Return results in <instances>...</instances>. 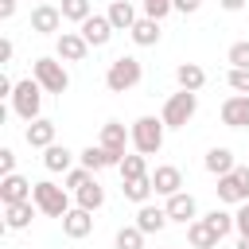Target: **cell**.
Returning a JSON list of instances; mask_svg holds the SVG:
<instances>
[{"label":"cell","instance_id":"f546056e","mask_svg":"<svg viewBox=\"0 0 249 249\" xmlns=\"http://www.w3.org/2000/svg\"><path fill=\"white\" fill-rule=\"evenodd\" d=\"M58 8H62V19H70V23H78V27H82V23H86V19L93 16L89 0H62Z\"/></svg>","mask_w":249,"mask_h":249},{"label":"cell","instance_id":"cb8c5ba5","mask_svg":"<svg viewBox=\"0 0 249 249\" xmlns=\"http://www.w3.org/2000/svg\"><path fill=\"white\" fill-rule=\"evenodd\" d=\"M78 163H82V167H89L93 175H97V171H105V167H117V160H113V156H109L101 144H89V148H82V152H78Z\"/></svg>","mask_w":249,"mask_h":249},{"label":"cell","instance_id":"ee69618b","mask_svg":"<svg viewBox=\"0 0 249 249\" xmlns=\"http://www.w3.org/2000/svg\"><path fill=\"white\" fill-rule=\"evenodd\" d=\"M171 249H183V245H171Z\"/></svg>","mask_w":249,"mask_h":249},{"label":"cell","instance_id":"44dd1931","mask_svg":"<svg viewBox=\"0 0 249 249\" xmlns=\"http://www.w3.org/2000/svg\"><path fill=\"white\" fill-rule=\"evenodd\" d=\"M35 210H39V206H35L31 198H27V202H8V206H4V226H8V230H27L31 218H35Z\"/></svg>","mask_w":249,"mask_h":249},{"label":"cell","instance_id":"8fae6325","mask_svg":"<svg viewBox=\"0 0 249 249\" xmlns=\"http://www.w3.org/2000/svg\"><path fill=\"white\" fill-rule=\"evenodd\" d=\"M163 210H167V218L179 222V226H191V222L198 218V202H195V195H187V191L171 195V198L163 202Z\"/></svg>","mask_w":249,"mask_h":249},{"label":"cell","instance_id":"e575fe53","mask_svg":"<svg viewBox=\"0 0 249 249\" xmlns=\"http://www.w3.org/2000/svg\"><path fill=\"white\" fill-rule=\"evenodd\" d=\"M140 8H144L148 19H163V16L175 12V0H140Z\"/></svg>","mask_w":249,"mask_h":249},{"label":"cell","instance_id":"ba28073f","mask_svg":"<svg viewBox=\"0 0 249 249\" xmlns=\"http://www.w3.org/2000/svg\"><path fill=\"white\" fill-rule=\"evenodd\" d=\"M97 144H101V148H105V152L117 160V167H121V160L128 156L124 148L132 144V132H128L121 121H105V124H101V140H97Z\"/></svg>","mask_w":249,"mask_h":249},{"label":"cell","instance_id":"484cf974","mask_svg":"<svg viewBox=\"0 0 249 249\" xmlns=\"http://www.w3.org/2000/svg\"><path fill=\"white\" fill-rule=\"evenodd\" d=\"M128 35H132V43H136V47H156L163 31H160V19H148V16H140V19H136V27H132Z\"/></svg>","mask_w":249,"mask_h":249},{"label":"cell","instance_id":"7402d4cb","mask_svg":"<svg viewBox=\"0 0 249 249\" xmlns=\"http://www.w3.org/2000/svg\"><path fill=\"white\" fill-rule=\"evenodd\" d=\"M43 167L54 171V175H58V171L66 175V171H74V152H70L66 144H51V148L43 152Z\"/></svg>","mask_w":249,"mask_h":249},{"label":"cell","instance_id":"4fadbf2b","mask_svg":"<svg viewBox=\"0 0 249 249\" xmlns=\"http://www.w3.org/2000/svg\"><path fill=\"white\" fill-rule=\"evenodd\" d=\"M152 187H156V195L171 198V195L183 191V171H179L175 163H160V167L152 171Z\"/></svg>","mask_w":249,"mask_h":249},{"label":"cell","instance_id":"d6a6232c","mask_svg":"<svg viewBox=\"0 0 249 249\" xmlns=\"http://www.w3.org/2000/svg\"><path fill=\"white\" fill-rule=\"evenodd\" d=\"M226 62H230V70H249V39H237L226 51Z\"/></svg>","mask_w":249,"mask_h":249},{"label":"cell","instance_id":"ac0fdd59","mask_svg":"<svg viewBox=\"0 0 249 249\" xmlns=\"http://www.w3.org/2000/svg\"><path fill=\"white\" fill-rule=\"evenodd\" d=\"M105 16H109L113 31H132V27H136V19H140V16H136V4H132V0H113Z\"/></svg>","mask_w":249,"mask_h":249},{"label":"cell","instance_id":"74e56055","mask_svg":"<svg viewBox=\"0 0 249 249\" xmlns=\"http://www.w3.org/2000/svg\"><path fill=\"white\" fill-rule=\"evenodd\" d=\"M4 175H16V152L12 148H0V179Z\"/></svg>","mask_w":249,"mask_h":249},{"label":"cell","instance_id":"b9f144b4","mask_svg":"<svg viewBox=\"0 0 249 249\" xmlns=\"http://www.w3.org/2000/svg\"><path fill=\"white\" fill-rule=\"evenodd\" d=\"M218 4H222L226 12H241V8H245V0H218Z\"/></svg>","mask_w":249,"mask_h":249},{"label":"cell","instance_id":"e0dca14e","mask_svg":"<svg viewBox=\"0 0 249 249\" xmlns=\"http://www.w3.org/2000/svg\"><path fill=\"white\" fill-rule=\"evenodd\" d=\"M31 191H35V183H27L23 175H4V179H0V202H4V206H8V202H27Z\"/></svg>","mask_w":249,"mask_h":249},{"label":"cell","instance_id":"8992f818","mask_svg":"<svg viewBox=\"0 0 249 249\" xmlns=\"http://www.w3.org/2000/svg\"><path fill=\"white\" fill-rule=\"evenodd\" d=\"M195 113H198V93H187V89H179V93H171V97L163 101V113H160V121H163L167 128H187V124L195 121Z\"/></svg>","mask_w":249,"mask_h":249},{"label":"cell","instance_id":"7bdbcfd3","mask_svg":"<svg viewBox=\"0 0 249 249\" xmlns=\"http://www.w3.org/2000/svg\"><path fill=\"white\" fill-rule=\"evenodd\" d=\"M237 249H249V237H237Z\"/></svg>","mask_w":249,"mask_h":249},{"label":"cell","instance_id":"1f68e13d","mask_svg":"<svg viewBox=\"0 0 249 249\" xmlns=\"http://www.w3.org/2000/svg\"><path fill=\"white\" fill-rule=\"evenodd\" d=\"M144 237H148V233H140L136 226H121L113 245H117V249H144Z\"/></svg>","mask_w":249,"mask_h":249},{"label":"cell","instance_id":"ab89813d","mask_svg":"<svg viewBox=\"0 0 249 249\" xmlns=\"http://www.w3.org/2000/svg\"><path fill=\"white\" fill-rule=\"evenodd\" d=\"M12 54H16V43H12V39H4V43H0V62L8 66V62H12Z\"/></svg>","mask_w":249,"mask_h":249},{"label":"cell","instance_id":"4316f807","mask_svg":"<svg viewBox=\"0 0 249 249\" xmlns=\"http://www.w3.org/2000/svg\"><path fill=\"white\" fill-rule=\"evenodd\" d=\"M121 195H124L128 202L144 206V202L156 195V187H152V175H144V179H124V183H121Z\"/></svg>","mask_w":249,"mask_h":249},{"label":"cell","instance_id":"6da1fadb","mask_svg":"<svg viewBox=\"0 0 249 249\" xmlns=\"http://www.w3.org/2000/svg\"><path fill=\"white\" fill-rule=\"evenodd\" d=\"M140 78H144L140 58L121 54V58H113V62H109V70H105V89H109V93H128V89H136V86H140Z\"/></svg>","mask_w":249,"mask_h":249},{"label":"cell","instance_id":"f35d334b","mask_svg":"<svg viewBox=\"0 0 249 249\" xmlns=\"http://www.w3.org/2000/svg\"><path fill=\"white\" fill-rule=\"evenodd\" d=\"M202 8V0H175V12H183V16H195Z\"/></svg>","mask_w":249,"mask_h":249},{"label":"cell","instance_id":"d6986e66","mask_svg":"<svg viewBox=\"0 0 249 249\" xmlns=\"http://www.w3.org/2000/svg\"><path fill=\"white\" fill-rule=\"evenodd\" d=\"M175 82H179V89L198 93V89L206 86V70H202L198 62H179V66H175Z\"/></svg>","mask_w":249,"mask_h":249},{"label":"cell","instance_id":"3957f363","mask_svg":"<svg viewBox=\"0 0 249 249\" xmlns=\"http://www.w3.org/2000/svg\"><path fill=\"white\" fill-rule=\"evenodd\" d=\"M31 202L39 206V214H47V218H66L74 206H70V195H66V187H58V183H51V179H43V183H35V191H31Z\"/></svg>","mask_w":249,"mask_h":249},{"label":"cell","instance_id":"5bb4252c","mask_svg":"<svg viewBox=\"0 0 249 249\" xmlns=\"http://www.w3.org/2000/svg\"><path fill=\"white\" fill-rule=\"evenodd\" d=\"M167 222H171V218H167V210H163V206L144 202V206H136V222H132V226H136L140 233H148V237H152V233H160Z\"/></svg>","mask_w":249,"mask_h":249},{"label":"cell","instance_id":"8d00e7d4","mask_svg":"<svg viewBox=\"0 0 249 249\" xmlns=\"http://www.w3.org/2000/svg\"><path fill=\"white\" fill-rule=\"evenodd\" d=\"M233 230H237L241 237H249V202L237 206V214H233Z\"/></svg>","mask_w":249,"mask_h":249},{"label":"cell","instance_id":"277c9868","mask_svg":"<svg viewBox=\"0 0 249 249\" xmlns=\"http://www.w3.org/2000/svg\"><path fill=\"white\" fill-rule=\"evenodd\" d=\"M128 132H132V148H136L140 156H156V152L163 148V132H167V124H163L160 117H136Z\"/></svg>","mask_w":249,"mask_h":249},{"label":"cell","instance_id":"83f0119b","mask_svg":"<svg viewBox=\"0 0 249 249\" xmlns=\"http://www.w3.org/2000/svg\"><path fill=\"white\" fill-rule=\"evenodd\" d=\"M74 198H78V206H82V210H89V214H97V210L105 206V187H101V183L93 179V183H86V187H82V191H78Z\"/></svg>","mask_w":249,"mask_h":249},{"label":"cell","instance_id":"7c38bea8","mask_svg":"<svg viewBox=\"0 0 249 249\" xmlns=\"http://www.w3.org/2000/svg\"><path fill=\"white\" fill-rule=\"evenodd\" d=\"M218 113H222V124H226V128H249V97H245V93L226 97Z\"/></svg>","mask_w":249,"mask_h":249},{"label":"cell","instance_id":"30bf717a","mask_svg":"<svg viewBox=\"0 0 249 249\" xmlns=\"http://www.w3.org/2000/svg\"><path fill=\"white\" fill-rule=\"evenodd\" d=\"M62 27V8L58 4H35L31 8V31L35 35H58Z\"/></svg>","mask_w":249,"mask_h":249},{"label":"cell","instance_id":"ffe728a7","mask_svg":"<svg viewBox=\"0 0 249 249\" xmlns=\"http://www.w3.org/2000/svg\"><path fill=\"white\" fill-rule=\"evenodd\" d=\"M23 140L31 144V148H51L54 144V121H47V117H39V121H31L27 128H23Z\"/></svg>","mask_w":249,"mask_h":249},{"label":"cell","instance_id":"4dcf8cb0","mask_svg":"<svg viewBox=\"0 0 249 249\" xmlns=\"http://www.w3.org/2000/svg\"><path fill=\"white\" fill-rule=\"evenodd\" d=\"M202 222H206V226H210L218 237H226V233L233 230V214H226V210H218V206H214L210 214H202Z\"/></svg>","mask_w":249,"mask_h":249},{"label":"cell","instance_id":"2e32d148","mask_svg":"<svg viewBox=\"0 0 249 249\" xmlns=\"http://www.w3.org/2000/svg\"><path fill=\"white\" fill-rule=\"evenodd\" d=\"M78 31H82V39H86L89 47H105V43L113 39V23H109V16H89Z\"/></svg>","mask_w":249,"mask_h":249},{"label":"cell","instance_id":"60d3db41","mask_svg":"<svg viewBox=\"0 0 249 249\" xmlns=\"http://www.w3.org/2000/svg\"><path fill=\"white\" fill-rule=\"evenodd\" d=\"M12 16H16V0H0V19L8 23Z\"/></svg>","mask_w":249,"mask_h":249},{"label":"cell","instance_id":"d590c367","mask_svg":"<svg viewBox=\"0 0 249 249\" xmlns=\"http://www.w3.org/2000/svg\"><path fill=\"white\" fill-rule=\"evenodd\" d=\"M226 82H230V89H233V93H245V97H249V70H230V74H226Z\"/></svg>","mask_w":249,"mask_h":249},{"label":"cell","instance_id":"d4e9b609","mask_svg":"<svg viewBox=\"0 0 249 249\" xmlns=\"http://www.w3.org/2000/svg\"><path fill=\"white\" fill-rule=\"evenodd\" d=\"M202 163H206V171H210V175H218V179H222V175H230V171L237 167L233 152H230V148H222V144H218V148H210Z\"/></svg>","mask_w":249,"mask_h":249},{"label":"cell","instance_id":"9c48e42d","mask_svg":"<svg viewBox=\"0 0 249 249\" xmlns=\"http://www.w3.org/2000/svg\"><path fill=\"white\" fill-rule=\"evenodd\" d=\"M89 54V43L82 39V31H62V35H54V58H62V62H82Z\"/></svg>","mask_w":249,"mask_h":249},{"label":"cell","instance_id":"f1b7e54d","mask_svg":"<svg viewBox=\"0 0 249 249\" xmlns=\"http://www.w3.org/2000/svg\"><path fill=\"white\" fill-rule=\"evenodd\" d=\"M117 171H121V183H124V179H144V175H148V156L128 152V156L121 160V167H117Z\"/></svg>","mask_w":249,"mask_h":249},{"label":"cell","instance_id":"9a60e30c","mask_svg":"<svg viewBox=\"0 0 249 249\" xmlns=\"http://www.w3.org/2000/svg\"><path fill=\"white\" fill-rule=\"evenodd\" d=\"M62 233H66L70 241L89 237V233H93V214H89V210H82V206H74V210L62 218Z\"/></svg>","mask_w":249,"mask_h":249},{"label":"cell","instance_id":"7a4b0ae2","mask_svg":"<svg viewBox=\"0 0 249 249\" xmlns=\"http://www.w3.org/2000/svg\"><path fill=\"white\" fill-rule=\"evenodd\" d=\"M31 78L43 86V93H66L70 89V74H66V66H62V58H51V54H43V58H35L31 62Z\"/></svg>","mask_w":249,"mask_h":249},{"label":"cell","instance_id":"5b68a950","mask_svg":"<svg viewBox=\"0 0 249 249\" xmlns=\"http://www.w3.org/2000/svg\"><path fill=\"white\" fill-rule=\"evenodd\" d=\"M39 109H43V86L35 82V78H23V82H16V93H12V113L19 117V121H39Z\"/></svg>","mask_w":249,"mask_h":249},{"label":"cell","instance_id":"52a82bcc","mask_svg":"<svg viewBox=\"0 0 249 249\" xmlns=\"http://www.w3.org/2000/svg\"><path fill=\"white\" fill-rule=\"evenodd\" d=\"M218 202H230V206H241L249 202V167H233L230 175L218 179Z\"/></svg>","mask_w":249,"mask_h":249},{"label":"cell","instance_id":"836d02e7","mask_svg":"<svg viewBox=\"0 0 249 249\" xmlns=\"http://www.w3.org/2000/svg\"><path fill=\"white\" fill-rule=\"evenodd\" d=\"M93 179H97V175H93V171H89V167H82V163H78V167H74V171H66V179H62V187H66V191H74V195H78V191H82V187H86V183H93Z\"/></svg>","mask_w":249,"mask_h":249},{"label":"cell","instance_id":"603a6c76","mask_svg":"<svg viewBox=\"0 0 249 249\" xmlns=\"http://www.w3.org/2000/svg\"><path fill=\"white\" fill-rule=\"evenodd\" d=\"M218 241H222V237H218L202 218H195V222L187 226V245H191V249H218Z\"/></svg>","mask_w":249,"mask_h":249}]
</instances>
